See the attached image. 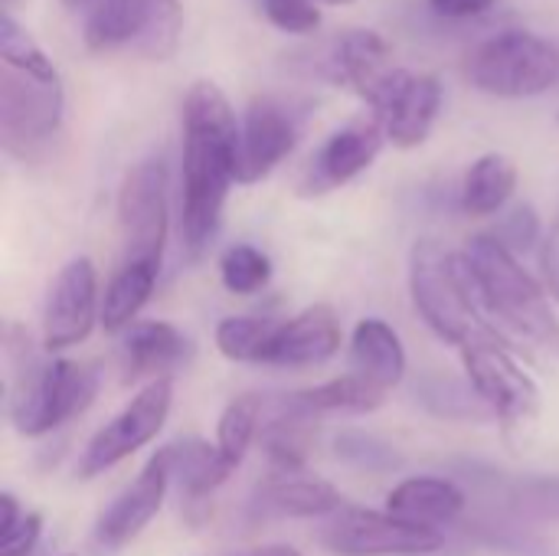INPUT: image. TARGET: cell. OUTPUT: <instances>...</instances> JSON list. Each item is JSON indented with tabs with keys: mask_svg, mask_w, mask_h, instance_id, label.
I'll return each mask as SVG.
<instances>
[{
	"mask_svg": "<svg viewBox=\"0 0 559 556\" xmlns=\"http://www.w3.org/2000/svg\"><path fill=\"white\" fill-rule=\"evenodd\" d=\"M167 164L160 157L138 161L118 190L121 262H160L167 242Z\"/></svg>",
	"mask_w": 559,
	"mask_h": 556,
	"instance_id": "cell-7",
	"label": "cell"
},
{
	"mask_svg": "<svg viewBox=\"0 0 559 556\" xmlns=\"http://www.w3.org/2000/svg\"><path fill=\"white\" fill-rule=\"evenodd\" d=\"M419 403L436 416L449 423H488L498 419L491 406L481 400V393L472 387V380H459L449 374H426L416 383Z\"/></svg>",
	"mask_w": 559,
	"mask_h": 556,
	"instance_id": "cell-27",
	"label": "cell"
},
{
	"mask_svg": "<svg viewBox=\"0 0 559 556\" xmlns=\"http://www.w3.org/2000/svg\"><path fill=\"white\" fill-rule=\"evenodd\" d=\"M383 141H386V131H383V121L377 115L347 121L318 147V154L311 157V164L298 184V193L301 197H324V193L350 184L380 157Z\"/></svg>",
	"mask_w": 559,
	"mask_h": 556,
	"instance_id": "cell-13",
	"label": "cell"
},
{
	"mask_svg": "<svg viewBox=\"0 0 559 556\" xmlns=\"http://www.w3.org/2000/svg\"><path fill=\"white\" fill-rule=\"evenodd\" d=\"M66 7H72V10H79V7H88L92 0H62Z\"/></svg>",
	"mask_w": 559,
	"mask_h": 556,
	"instance_id": "cell-41",
	"label": "cell"
},
{
	"mask_svg": "<svg viewBox=\"0 0 559 556\" xmlns=\"http://www.w3.org/2000/svg\"><path fill=\"white\" fill-rule=\"evenodd\" d=\"M7 410L20 436H46L85 413L98 393V374L88 364L56 357L39 364L29 347V334L7 328Z\"/></svg>",
	"mask_w": 559,
	"mask_h": 556,
	"instance_id": "cell-3",
	"label": "cell"
},
{
	"mask_svg": "<svg viewBox=\"0 0 559 556\" xmlns=\"http://www.w3.org/2000/svg\"><path fill=\"white\" fill-rule=\"evenodd\" d=\"M518 190V167L504 154L478 157L462 184V210L472 216H491L508 206Z\"/></svg>",
	"mask_w": 559,
	"mask_h": 556,
	"instance_id": "cell-25",
	"label": "cell"
},
{
	"mask_svg": "<svg viewBox=\"0 0 559 556\" xmlns=\"http://www.w3.org/2000/svg\"><path fill=\"white\" fill-rule=\"evenodd\" d=\"M39 534H43V518L36 511H26L23 521L0 537V556H29L39 544Z\"/></svg>",
	"mask_w": 559,
	"mask_h": 556,
	"instance_id": "cell-36",
	"label": "cell"
},
{
	"mask_svg": "<svg viewBox=\"0 0 559 556\" xmlns=\"http://www.w3.org/2000/svg\"><path fill=\"white\" fill-rule=\"evenodd\" d=\"M151 0H92L85 16V46L92 52L118 49L144 33Z\"/></svg>",
	"mask_w": 559,
	"mask_h": 556,
	"instance_id": "cell-26",
	"label": "cell"
},
{
	"mask_svg": "<svg viewBox=\"0 0 559 556\" xmlns=\"http://www.w3.org/2000/svg\"><path fill=\"white\" fill-rule=\"evenodd\" d=\"M432 10L439 16H449V20H468V16H481L485 10L495 7V0H429Z\"/></svg>",
	"mask_w": 559,
	"mask_h": 556,
	"instance_id": "cell-38",
	"label": "cell"
},
{
	"mask_svg": "<svg viewBox=\"0 0 559 556\" xmlns=\"http://www.w3.org/2000/svg\"><path fill=\"white\" fill-rule=\"evenodd\" d=\"M259 3H262L265 20L285 33L305 36L321 26V10L314 0H259Z\"/></svg>",
	"mask_w": 559,
	"mask_h": 556,
	"instance_id": "cell-33",
	"label": "cell"
},
{
	"mask_svg": "<svg viewBox=\"0 0 559 556\" xmlns=\"http://www.w3.org/2000/svg\"><path fill=\"white\" fill-rule=\"evenodd\" d=\"M465 505H468L465 492L452 478H436V475L406 478L386 498V511L393 518L432 531L455 524L465 514Z\"/></svg>",
	"mask_w": 559,
	"mask_h": 556,
	"instance_id": "cell-18",
	"label": "cell"
},
{
	"mask_svg": "<svg viewBox=\"0 0 559 556\" xmlns=\"http://www.w3.org/2000/svg\"><path fill=\"white\" fill-rule=\"evenodd\" d=\"M334 456L344 465L357 472H370V475H390L403 469V456L396 452V446L364 429H341L334 436Z\"/></svg>",
	"mask_w": 559,
	"mask_h": 556,
	"instance_id": "cell-30",
	"label": "cell"
},
{
	"mask_svg": "<svg viewBox=\"0 0 559 556\" xmlns=\"http://www.w3.org/2000/svg\"><path fill=\"white\" fill-rule=\"evenodd\" d=\"M383 400H386L383 390H377L373 383H367L357 374H347V377L328 380L321 387L292 393L285 403L292 410H298L301 416L314 419V416H324V413H373V410L383 406Z\"/></svg>",
	"mask_w": 559,
	"mask_h": 556,
	"instance_id": "cell-24",
	"label": "cell"
},
{
	"mask_svg": "<svg viewBox=\"0 0 559 556\" xmlns=\"http://www.w3.org/2000/svg\"><path fill=\"white\" fill-rule=\"evenodd\" d=\"M183 29V7L180 0H151V13L144 23V33L138 36V49L147 59H167L174 56Z\"/></svg>",
	"mask_w": 559,
	"mask_h": 556,
	"instance_id": "cell-32",
	"label": "cell"
},
{
	"mask_svg": "<svg viewBox=\"0 0 559 556\" xmlns=\"http://www.w3.org/2000/svg\"><path fill=\"white\" fill-rule=\"evenodd\" d=\"M514 256L521 252H531L540 239V216L531 203H518L511 213H504L498 233H495Z\"/></svg>",
	"mask_w": 559,
	"mask_h": 556,
	"instance_id": "cell-34",
	"label": "cell"
},
{
	"mask_svg": "<svg viewBox=\"0 0 559 556\" xmlns=\"http://www.w3.org/2000/svg\"><path fill=\"white\" fill-rule=\"evenodd\" d=\"M10 7H13V0H3V13H10Z\"/></svg>",
	"mask_w": 559,
	"mask_h": 556,
	"instance_id": "cell-43",
	"label": "cell"
},
{
	"mask_svg": "<svg viewBox=\"0 0 559 556\" xmlns=\"http://www.w3.org/2000/svg\"><path fill=\"white\" fill-rule=\"evenodd\" d=\"M262 505L282 518H328L344 511V495L324 482L308 475H275L262 488Z\"/></svg>",
	"mask_w": 559,
	"mask_h": 556,
	"instance_id": "cell-22",
	"label": "cell"
},
{
	"mask_svg": "<svg viewBox=\"0 0 559 556\" xmlns=\"http://www.w3.org/2000/svg\"><path fill=\"white\" fill-rule=\"evenodd\" d=\"M157 275H160V262H121L118 265L102 301V328L108 334L128 331L134 324V318L154 295Z\"/></svg>",
	"mask_w": 559,
	"mask_h": 556,
	"instance_id": "cell-23",
	"label": "cell"
},
{
	"mask_svg": "<svg viewBox=\"0 0 559 556\" xmlns=\"http://www.w3.org/2000/svg\"><path fill=\"white\" fill-rule=\"evenodd\" d=\"M455 262L472 308L495 334L501 321L559 357V318L550 308L544 285L495 233H478L468 249L455 256Z\"/></svg>",
	"mask_w": 559,
	"mask_h": 556,
	"instance_id": "cell-2",
	"label": "cell"
},
{
	"mask_svg": "<svg viewBox=\"0 0 559 556\" xmlns=\"http://www.w3.org/2000/svg\"><path fill=\"white\" fill-rule=\"evenodd\" d=\"M298 144V118L295 111L272 98L255 95L239 125V161H236V184H259L265 180Z\"/></svg>",
	"mask_w": 559,
	"mask_h": 556,
	"instance_id": "cell-12",
	"label": "cell"
},
{
	"mask_svg": "<svg viewBox=\"0 0 559 556\" xmlns=\"http://www.w3.org/2000/svg\"><path fill=\"white\" fill-rule=\"evenodd\" d=\"M439 111H442V82L436 75L409 72V79L403 82L396 98L377 118L383 121L386 141L409 151V147H419L432 134Z\"/></svg>",
	"mask_w": 559,
	"mask_h": 556,
	"instance_id": "cell-17",
	"label": "cell"
},
{
	"mask_svg": "<svg viewBox=\"0 0 559 556\" xmlns=\"http://www.w3.org/2000/svg\"><path fill=\"white\" fill-rule=\"evenodd\" d=\"M465 374L504 426H527L540 413V387L498 338L465 347Z\"/></svg>",
	"mask_w": 559,
	"mask_h": 556,
	"instance_id": "cell-9",
	"label": "cell"
},
{
	"mask_svg": "<svg viewBox=\"0 0 559 556\" xmlns=\"http://www.w3.org/2000/svg\"><path fill=\"white\" fill-rule=\"evenodd\" d=\"M219 279L233 295H255L272 279V262L262 249L249 242H236L219 259Z\"/></svg>",
	"mask_w": 559,
	"mask_h": 556,
	"instance_id": "cell-31",
	"label": "cell"
},
{
	"mask_svg": "<svg viewBox=\"0 0 559 556\" xmlns=\"http://www.w3.org/2000/svg\"><path fill=\"white\" fill-rule=\"evenodd\" d=\"M167 488H170V456L167 449H157L147 459V465L138 472V478L98 518L95 528L98 544L108 551H121L124 544H131L164 508Z\"/></svg>",
	"mask_w": 559,
	"mask_h": 556,
	"instance_id": "cell-14",
	"label": "cell"
},
{
	"mask_svg": "<svg viewBox=\"0 0 559 556\" xmlns=\"http://www.w3.org/2000/svg\"><path fill=\"white\" fill-rule=\"evenodd\" d=\"M341 318L331 305H308L285 318L269 344L265 364L272 367H321L341 351Z\"/></svg>",
	"mask_w": 559,
	"mask_h": 556,
	"instance_id": "cell-16",
	"label": "cell"
},
{
	"mask_svg": "<svg viewBox=\"0 0 559 556\" xmlns=\"http://www.w3.org/2000/svg\"><path fill=\"white\" fill-rule=\"evenodd\" d=\"M282 321L275 318H252V315H233L216 324V347L226 360L236 364H265L269 344L275 338Z\"/></svg>",
	"mask_w": 559,
	"mask_h": 556,
	"instance_id": "cell-28",
	"label": "cell"
},
{
	"mask_svg": "<svg viewBox=\"0 0 559 556\" xmlns=\"http://www.w3.org/2000/svg\"><path fill=\"white\" fill-rule=\"evenodd\" d=\"M314 3H328V7H344V3H354V0H314Z\"/></svg>",
	"mask_w": 559,
	"mask_h": 556,
	"instance_id": "cell-42",
	"label": "cell"
},
{
	"mask_svg": "<svg viewBox=\"0 0 559 556\" xmlns=\"http://www.w3.org/2000/svg\"><path fill=\"white\" fill-rule=\"evenodd\" d=\"M190 354V341L183 331H177L167 321H138L124 331L121 357H124V377L128 380H160L170 377Z\"/></svg>",
	"mask_w": 559,
	"mask_h": 556,
	"instance_id": "cell-19",
	"label": "cell"
},
{
	"mask_svg": "<svg viewBox=\"0 0 559 556\" xmlns=\"http://www.w3.org/2000/svg\"><path fill=\"white\" fill-rule=\"evenodd\" d=\"M249 556H301L295 547H288V544H269V547H259V551H252Z\"/></svg>",
	"mask_w": 559,
	"mask_h": 556,
	"instance_id": "cell-40",
	"label": "cell"
},
{
	"mask_svg": "<svg viewBox=\"0 0 559 556\" xmlns=\"http://www.w3.org/2000/svg\"><path fill=\"white\" fill-rule=\"evenodd\" d=\"M239 121L226 92L200 79L183 95V161H180V233L197 259L219 233L229 187L236 184Z\"/></svg>",
	"mask_w": 559,
	"mask_h": 556,
	"instance_id": "cell-1",
	"label": "cell"
},
{
	"mask_svg": "<svg viewBox=\"0 0 559 556\" xmlns=\"http://www.w3.org/2000/svg\"><path fill=\"white\" fill-rule=\"evenodd\" d=\"M337 66L344 82L373 108V115H383L386 105L396 98L409 72H403L393 62V49L386 36L377 29H350L337 43Z\"/></svg>",
	"mask_w": 559,
	"mask_h": 556,
	"instance_id": "cell-15",
	"label": "cell"
},
{
	"mask_svg": "<svg viewBox=\"0 0 559 556\" xmlns=\"http://www.w3.org/2000/svg\"><path fill=\"white\" fill-rule=\"evenodd\" d=\"M442 531L393 518L390 511H341L324 531V547L334 556H419L442 551Z\"/></svg>",
	"mask_w": 559,
	"mask_h": 556,
	"instance_id": "cell-10",
	"label": "cell"
},
{
	"mask_svg": "<svg viewBox=\"0 0 559 556\" xmlns=\"http://www.w3.org/2000/svg\"><path fill=\"white\" fill-rule=\"evenodd\" d=\"M66 92L59 75H33L16 66L0 69V141L7 154L36 161L59 134Z\"/></svg>",
	"mask_w": 559,
	"mask_h": 556,
	"instance_id": "cell-6",
	"label": "cell"
},
{
	"mask_svg": "<svg viewBox=\"0 0 559 556\" xmlns=\"http://www.w3.org/2000/svg\"><path fill=\"white\" fill-rule=\"evenodd\" d=\"M511 501L559 521V478H518L511 482Z\"/></svg>",
	"mask_w": 559,
	"mask_h": 556,
	"instance_id": "cell-35",
	"label": "cell"
},
{
	"mask_svg": "<svg viewBox=\"0 0 559 556\" xmlns=\"http://www.w3.org/2000/svg\"><path fill=\"white\" fill-rule=\"evenodd\" d=\"M170 406H174V380L170 377L147 380V387L138 397H131V403L88 439L85 456L79 462V475L95 478L115 469L118 462L131 459L138 449L157 439V433L170 416Z\"/></svg>",
	"mask_w": 559,
	"mask_h": 556,
	"instance_id": "cell-8",
	"label": "cell"
},
{
	"mask_svg": "<svg viewBox=\"0 0 559 556\" xmlns=\"http://www.w3.org/2000/svg\"><path fill=\"white\" fill-rule=\"evenodd\" d=\"M259 419H262V397L259 393H242L223 410L219 426H216V446L233 469L242 465V459H246V452L259 433Z\"/></svg>",
	"mask_w": 559,
	"mask_h": 556,
	"instance_id": "cell-29",
	"label": "cell"
},
{
	"mask_svg": "<svg viewBox=\"0 0 559 556\" xmlns=\"http://www.w3.org/2000/svg\"><path fill=\"white\" fill-rule=\"evenodd\" d=\"M23 514H26V511H20L16 498H13L10 492H3V495H0V537L10 534V531L23 521Z\"/></svg>",
	"mask_w": 559,
	"mask_h": 556,
	"instance_id": "cell-39",
	"label": "cell"
},
{
	"mask_svg": "<svg viewBox=\"0 0 559 556\" xmlns=\"http://www.w3.org/2000/svg\"><path fill=\"white\" fill-rule=\"evenodd\" d=\"M167 456H170V482H177V488L187 501L210 498L236 472L223 459L219 446H210L206 439H197V436L170 442Z\"/></svg>",
	"mask_w": 559,
	"mask_h": 556,
	"instance_id": "cell-21",
	"label": "cell"
},
{
	"mask_svg": "<svg viewBox=\"0 0 559 556\" xmlns=\"http://www.w3.org/2000/svg\"><path fill=\"white\" fill-rule=\"evenodd\" d=\"M409 292L423 321L436 338L468 347L478 338H495V331L472 308L459 262L436 239H416L409 252Z\"/></svg>",
	"mask_w": 559,
	"mask_h": 556,
	"instance_id": "cell-4",
	"label": "cell"
},
{
	"mask_svg": "<svg viewBox=\"0 0 559 556\" xmlns=\"http://www.w3.org/2000/svg\"><path fill=\"white\" fill-rule=\"evenodd\" d=\"M468 79L495 98H537L559 82V49L531 33L504 29L468 56Z\"/></svg>",
	"mask_w": 559,
	"mask_h": 556,
	"instance_id": "cell-5",
	"label": "cell"
},
{
	"mask_svg": "<svg viewBox=\"0 0 559 556\" xmlns=\"http://www.w3.org/2000/svg\"><path fill=\"white\" fill-rule=\"evenodd\" d=\"M95 321H102L98 311V272L88 256H79L62 265L56 275L46 311H43V344L46 351H66L82 344Z\"/></svg>",
	"mask_w": 559,
	"mask_h": 556,
	"instance_id": "cell-11",
	"label": "cell"
},
{
	"mask_svg": "<svg viewBox=\"0 0 559 556\" xmlns=\"http://www.w3.org/2000/svg\"><path fill=\"white\" fill-rule=\"evenodd\" d=\"M540 265H544V282H547V288L559 298V213L557 220H554V226H550V233H547V239H544Z\"/></svg>",
	"mask_w": 559,
	"mask_h": 556,
	"instance_id": "cell-37",
	"label": "cell"
},
{
	"mask_svg": "<svg viewBox=\"0 0 559 556\" xmlns=\"http://www.w3.org/2000/svg\"><path fill=\"white\" fill-rule=\"evenodd\" d=\"M350 367L386 393L406 377V347L383 318H364L350 338Z\"/></svg>",
	"mask_w": 559,
	"mask_h": 556,
	"instance_id": "cell-20",
	"label": "cell"
}]
</instances>
